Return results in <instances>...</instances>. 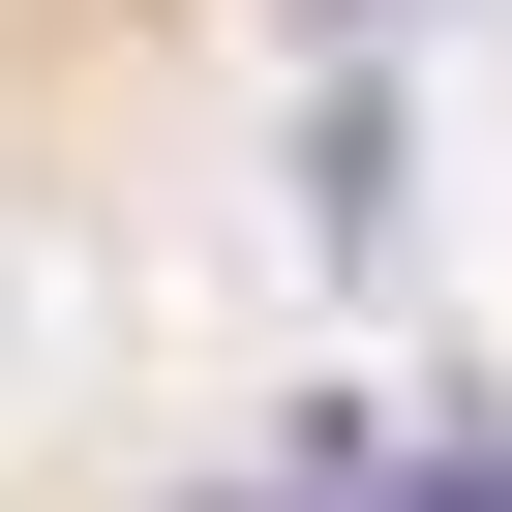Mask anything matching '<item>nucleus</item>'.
<instances>
[{"mask_svg": "<svg viewBox=\"0 0 512 512\" xmlns=\"http://www.w3.org/2000/svg\"><path fill=\"white\" fill-rule=\"evenodd\" d=\"M392 512H512V452H422V482H392Z\"/></svg>", "mask_w": 512, "mask_h": 512, "instance_id": "obj_1", "label": "nucleus"}]
</instances>
